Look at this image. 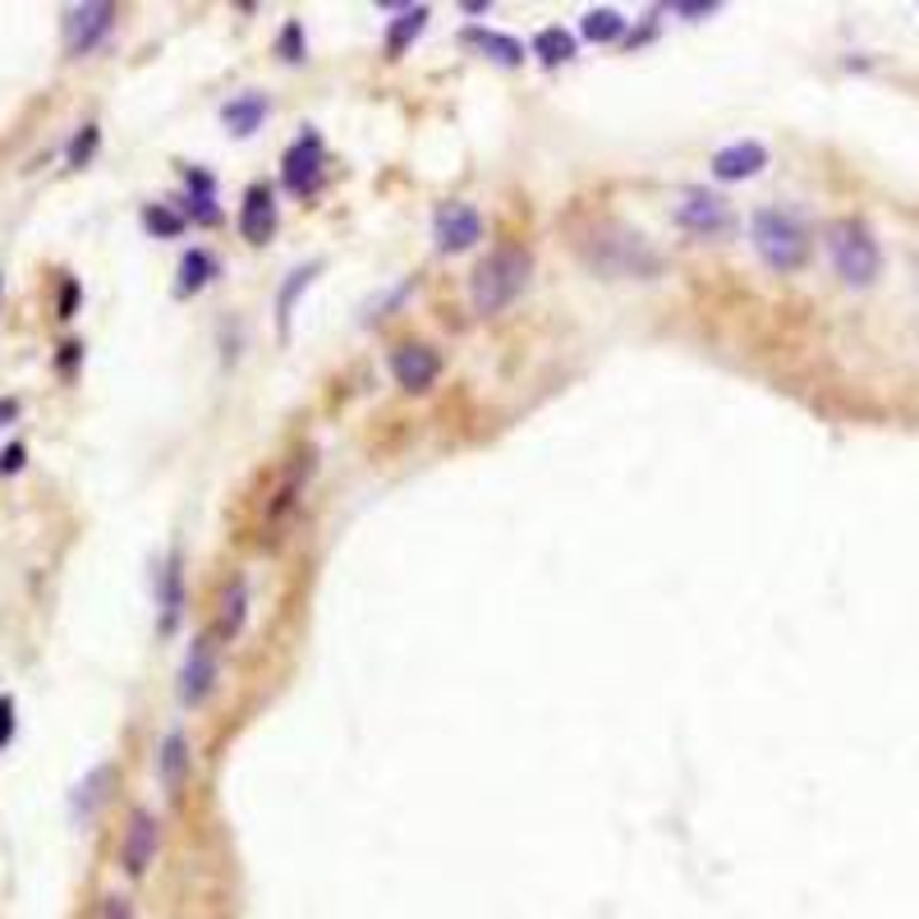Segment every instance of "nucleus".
<instances>
[{"instance_id":"nucleus-1","label":"nucleus","mask_w":919,"mask_h":919,"mask_svg":"<svg viewBox=\"0 0 919 919\" xmlns=\"http://www.w3.org/2000/svg\"><path fill=\"white\" fill-rule=\"evenodd\" d=\"M570 249L598 276H630V281H653V276H662V254L639 230L611 221V217L575 221Z\"/></svg>"},{"instance_id":"nucleus-2","label":"nucleus","mask_w":919,"mask_h":919,"mask_svg":"<svg viewBox=\"0 0 919 919\" xmlns=\"http://www.w3.org/2000/svg\"><path fill=\"white\" fill-rule=\"evenodd\" d=\"M529 271H534V254L525 249V244H497V249L487 254V258L474 267V276H469L474 313L493 318V313L510 309V303L525 295Z\"/></svg>"},{"instance_id":"nucleus-3","label":"nucleus","mask_w":919,"mask_h":919,"mask_svg":"<svg viewBox=\"0 0 919 919\" xmlns=\"http://www.w3.org/2000/svg\"><path fill=\"white\" fill-rule=\"evenodd\" d=\"M750 244H754V254L763 258V267L768 271H801L814 254V239H809V226L795 217V211L786 207H758L754 217H750Z\"/></svg>"},{"instance_id":"nucleus-4","label":"nucleus","mask_w":919,"mask_h":919,"mask_svg":"<svg viewBox=\"0 0 919 919\" xmlns=\"http://www.w3.org/2000/svg\"><path fill=\"white\" fill-rule=\"evenodd\" d=\"M827 258L850 290H869L882 276V244L860 217H841L827 226Z\"/></svg>"},{"instance_id":"nucleus-5","label":"nucleus","mask_w":919,"mask_h":919,"mask_svg":"<svg viewBox=\"0 0 919 919\" xmlns=\"http://www.w3.org/2000/svg\"><path fill=\"white\" fill-rule=\"evenodd\" d=\"M281 184L295 194V198H318L322 184H327V152H322V134L318 130H303L286 162H281Z\"/></svg>"},{"instance_id":"nucleus-6","label":"nucleus","mask_w":919,"mask_h":919,"mask_svg":"<svg viewBox=\"0 0 919 919\" xmlns=\"http://www.w3.org/2000/svg\"><path fill=\"white\" fill-rule=\"evenodd\" d=\"M677 226L699 235V239H717V235H726L735 226V211H731V203L722 194L699 189V184H694V189H685L681 203H677Z\"/></svg>"},{"instance_id":"nucleus-7","label":"nucleus","mask_w":919,"mask_h":919,"mask_svg":"<svg viewBox=\"0 0 919 919\" xmlns=\"http://www.w3.org/2000/svg\"><path fill=\"white\" fill-rule=\"evenodd\" d=\"M437 254H465L483 239V211L474 203H442L433 217Z\"/></svg>"},{"instance_id":"nucleus-8","label":"nucleus","mask_w":919,"mask_h":919,"mask_svg":"<svg viewBox=\"0 0 919 919\" xmlns=\"http://www.w3.org/2000/svg\"><path fill=\"white\" fill-rule=\"evenodd\" d=\"M115 6H106V0H92V6H74L65 10V51L70 55H87V51H97L106 38H111V28H115Z\"/></svg>"},{"instance_id":"nucleus-9","label":"nucleus","mask_w":919,"mask_h":919,"mask_svg":"<svg viewBox=\"0 0 919 919\" xmlns=\"http://www.w3.org/2000/svg\"><path fill=\"white\" fill-rule=\"evenodd\" d=\"M217 677H221L217 643H211V634H198L189 658H184V671H179V699L189 703V709H198V703H207L211 690H217Z\"/></svg>"},{"instance_id":"nucleus-10","label":"nucleus","mask_w":919,"mask_h":919,"mask_svg":"<svg viewBox=\"0 0 919 919\" xmlns=\"http://www.w3.org/2000/svg\"><path fill=\"white\" fill-rule=\"evenodd\" d=\"M157 841H162L157 818H152L147 809H134L130 814V827H125V841H120V865H125L130 878H143L147 874V865L157 860Z\"/></svg>"},{"instance_id":"nucleus-11","label":"nucleus","mask_w":919,"mask_h":919,"mask_svg":"<svg viewBox=\"0 0 919 919\" xmlns=\"http://www.w3.org/2000/svg\"><path fill=\"white\" fill-rule=\"evenodd\" d=\"M391 378L405 391H427L442 378V354L433 345H401L391 350Z\"/></svg>"},{"instance_id":"nucleus-12","label":"nucleus","mask_w":919,"mask_h":919,"mask_svg":"<svg viewBox=\"0 0 919 919\" xmlns=\"http://www.w3.org/2000/svg\"><path fill=\"white\" fill-rule=\"evenodd\" d=\"M239 235L249 244H267L276 235V194L267 184H249L239 203Z\"/></svg>"},{"instance_id":"nucleus-13","label":"nucleus","mask_w":919,"mask_h":919,"mask_svg":"<svg viewBox=\"0 0 919 919\" xmlns=\"http://www.w3.org/2000/svg\"><path fill=\"white\" fill-rule=\"evenodd\" d=\"M763 166H768V147L758 138H741V143H726L713 152V175L717 179H754Z\"/></svg>"},{"instance_id":"nucleus-14","label":"nucleus","mask_w":919,"mask_h":919,"mask_svg":"<svg viewBox=\"0 0 919 919\" xmlns=\"http://www.w3.org/2000/svg\"><path fill=\"white\" fill-rule=\"evenodd\" d=\"M184 184H189V198H184V221H194V226H221L217 179H211L203 166H184Z\"/></svg>"},{"instance_id":"nucleus-15","label":"nucleus","mask_w":919,"mask_h":919,"mask_svg":"<svg viewBox=\"0 0 919 919\" xmlns=\"http://www.w3.org/2000/svg\"><path fill=\"white\" fill-rule=\"evenodd\" d=\"M309 474H313V451H303V455L290 460V469H286L281 487H276V497L267 506V529H281L286 519H290V510H295V502L303 493V483H309Z\"/></svg>"},{"instance_id":"nucleus-16","label":"nucleus","mask_w":919,"mask_h":919,"mask_svg":"<svg viewBox=\"0 0 919 919\" xmlns=\"http://www.w3.org/2000/svg\"><path fill=\"white\" fill-rule=\"evenodd\" d=\"M267 111H271V106H267L262 92H239V97H230V102L221 106V125H226L235 138H249V134L262 130Z\"/></svg>"},{"instance_id":"nucleus-17","label":"nucleus","mask_w":919,"mask_h":919,"mask_svg":"<svg viewBox=\"0 0 919 919\" xmlns=\"http://www.w3.org/2000/svg\"><path fill=\"white\" fill-rule=\"evenodd\" d=\"M189 763H194V754H189V741H184V731H171L166 741H162V750H157V777H162V786H166L171 795H179L184 777H189Z\"/></svg>"},{"instance_id":"nucleus-18","label":"nucleus","mask_w":919,"mask_h":919,"mask_svg":"<svg viewBox=\"0 0 919 919\" xmlns=\"http://www.w3.org/2000/svg\"><path fill=\"white\" fill-rule=\"evenodd\" d=\"M465 42L478 47L493 65L502 70H515V65H525V42H515L506 33H493V28H465Z\"/></svg>"},{"instance_id":"nucleus-19","label":"nucleus","mask_w":919,"mask_h":919,"mask_svg":"<svg viewBox=\"0 0 919 919\" xmlns=\"http://www.w3.org/2000/svg\"><path fill=\"white\" fill-rule=\"evenodd\" d=\"M423 28H427V6H405L401 14L391 19V28H386V55L401 60L423 38Z\"/></svg>"},{"instance_id":"nucleus-20","label":"nucleus","mask_w":919,"mask_h":919,"mask_svg":"<svg viewBox=\"0 0 919 919\" xmlns=\"http://www.w3.org/2000/svg\"><path fill=\"white\" fill-rule=\"evenodd\" d=\"M244 621H249V585L235 579V585L221 593V611H217V639H239L244 634Z\"/></svg>"},{"instance_id":"nucleus-21","label":"nucleus","mask_w":919,"mask_h":919,"mask_svg":"<svg viewBox=\"0 0 919 919\" xmlns=\"http://www.w3.org/2000/svg\"><path fill=\"white\" fill-rule=\"evenodd\" d=\"M221 267H217V258H211L207 249H189L179 258V281H175V295L179 299H189V295H198L203 286H211V276H217Z\"/></svg>"},{"instance_id":"nucleus-22","label":"nucleus","mask_w":919,"mask_h":919,"mask_svg":"<svg viewBox=\"0 0 919 919\" xmlns=\"http://www.w3.org/2000/svg\"><path fill=\"white\" fill-rule=\"evenodd\" d=\"M179 611H184V570H179V551H171L162 570V634L179 626Z\"/></svg>"},{"instance_id":"nucleus-23","label":"nucleus","mask_w":919,"mask_h":919,"mask_svg":"<svg viewBox=\"0 0 919 919\" xmlns=\"http://www.w3.org/2000/svg\"><path fill=\"white\" fill-rule=\"evenodd\" d=\"M111 777H115V768H111V763H102V768H92V773L74 786V801H70V805H74V818H79V823H87V818H92V809L102 805V795H106Z\"/></svg>"},{"instance_id":"nucleus-24","label":"nucleus","mask_w":919,"mask_h":919,"mask_svg":"<svg viewBox=\"0 0 919 919\" xmlns=\"http://www.w3.org/2000/svg\"><path fill=\"white\" fill-rule=\"evenodd\" d=\"M579 33H585L589 42H598V47H607V42H621V38H626V14H621V10H611V6L589 10V14H585V23H579Z\"/></svg>"},{"instance_id":"nucleus-25","label":"nucleus","mask_w":919,"mask_h":919,"mask_svg":"<svg viewBox=\"0 0 919 919\" xmlns=\"http://www.w3.org/2000/svg\"><path fill=\"white\" fill-rule=\"evenodd\" d=\"M534 55L543 60L547 70H557V65H566V60H575V38L566 33V28H543V33L534 38Z\"/></svg>"},{"instance_id":"nucleus-26","label":"nucleus","mask_w":919,"mask_h":919,"mask_svg":"<svg viewBox=\"0 0 919 919\" xmlns=\"http://www.w3.org/2000/svg\"><path fill=\"white\" fill-rule=\"evenodd\" d=\"M322 271V262H309V267H299V271H290V281H286V290H281V299H276V322H281V335H290V318H295V299L303 295L313 286V276Z\"/></svg>"},{"instance_id":"nucleus-27","label":"nucleus","mask_w":919,"mask_h":919,"mask_svg":"<svg viewBox=\"0 0 919 919\" xmlns=\"http://www.w3.org/2000/svg\"><path fill=\"white\" fill-rule=\"evenodd\" d=\"M184 211H175L171 203H147L143 207V230L147 235H157V239H179L184 235Z\"/></svg>"},{"instance_id":"nucleus-28","label":"nucleus","mask_w":919,"mask_h":919,"mask_svg":"<svg viewBox=\"0 0 919 919\" xmlns=\"http://www.w3.org/2000/svg\"><path fill=\"white\" fill-rule=\"evenodd\" d=\"M276 51H281V60H290V65H299V60H303L309 42H303V28H299V19H290V23L281 28V38H276Z\"/></svg>"},{"instance_id":"nucleus-29","label":"nucleus","mask_w":919,"mask_h":919,"mask_svg":"<svg viewBox=\"0 0 919 919\" xmlns=\"http://www.w3.org/2000/svg\"><path fill=\"white\" fill-rule=\"evenodd\" d=\"M97 138H102L97 125H83L79 138L70 143V166H87V162H92V152H97Z\"/></svg>"},{"instance_id":"nucleus-30","label":"nucleus","mask_w":919,"mask_h":919,"mask_svg":"<svg viewBox=\"0 0 919 919\" xmlns=\"http://www.w3.org/2000/svg\"><path fill=\"white\" fill-rule=\"evenodd\" d=\"M671 14H685V19H709V14H717V0H671Z\"/></svg>"},{"instance_id":"nucleus-31","label":"nucleus","mask_w":919,"mask_h":919,"mask_svg":"<svg viewBox=\"0 0 919 919\" xmlns=\"http://www.w3.org/2000/svg\"><path fill=\"white\" fill-rule=\"evenodd\" d=\"M10 735H14V699H0V750L10 745Z\"/></svg>"},{"instance_id":"nucleus-32","label":"nucleus","mask_w":919,"mask_h":919,"mask_svg":"<svg viewBox=\"0 0 919 919\" xmlns=\"http://www.w3.org/2000/svg\"><path fill=\"white\" fill-rule=\"evenodd\" d=\"M102 919H134V906H130V897H106V906H102Z\"/></svg>"},{"instance_id":"nucleus-33","label":"nucleus","mask_w":919,"mask_h":919,"mask_svg":"<svg viewBox=\"0 0 919 919\" xmlns=\"http://www.w3.org/2000/svg\"><path fill=\"white\" fill-rule=\"evenodd\" d=\"M79 309V281H65V290H60V318H74Z\"/></svg>"},{"instance_id":"nucleus-34","label":"nucleus","mask_w":919,"mask_h":919,"mask_svg":"<svg viewBox=\"0 0 919 919\" xmlns=\"http://www.w3.org/2000/svg\"><path fill=\"white\" fill-rule=\"evenodd\" d=\"M23 469V446H6V455H0V474H19Z\"/></svg>"},{"instance_id":"nucleus-35","label":"nucleus","mask_w":919,"mask_h":919,"mask_svg":"<svg viewBox=\"0 0 919 919\" xmlns=\"http://www.w3.org/2000/svg\"><path fill=\"white\" fill-rule=\"evenodd\" d=\"M10 419H19V405L14 401H0V423H10Z\"/></svg>"}]
</instances>
